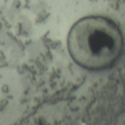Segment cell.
<instances>
[{"instance_id":"6da1fadb","label":"cell","mask_w":125,"mask_h":125,"mask_svg":"<svg viewBox=\"0 0 125 125\" xmlns=\"http://www.w3.org/2000/svg\"><path fill=\"white\" fill-rule=\"evenodd\" d=\"M67 45L72 59L79 66L89 70H103L110 68L120 57L124 38L111 19L89 16L73 25Z\"/></svg>"}]
</instances>
